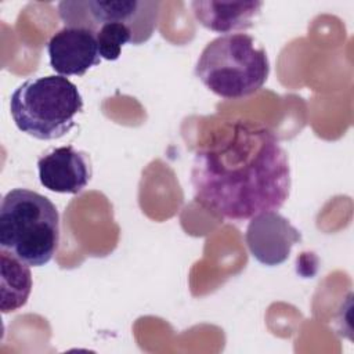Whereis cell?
Listing matches in <instances>:
<instances>
[{
    "mask_svg": "<svg viewBox=\"0 0 354 354\" xmlns=\"http://www.w3.org/2000/svg\"><path fill=\"white\" fill-rule=\"evenodd\" d=\"M191 184L198 203L232 220L278 210L290 192V167L277 136L264 124L232 120L195 152Z\"/></svg>",
    "mask_w": 354,
    "mask_h": 354,
    "instance_id": "1",
    "label": "cell"
},
{
    "mask_svg": "<svg viewBox=\"0 0 354 354\" xmlns=\"http://www.w3.org/2000/svg\"><path fill=\"white\" fill-rule=\"evenodd\" d=\"M59 242V214L44 195L26 188L8 191L0 206V249L30 267L47 264Z\"/></svg>",
    "mask_w": 354,
    "mask_h": 354,
    "instance_id": "2",
    "label": "cell"
},
{
    "mask_svg": "<svg viewBox=\"0 0 354 354\" xmlns=\"http://www.w3.org/2000/svg\"><path fill=\"white\" fill-rule=\"evenodd\" d=\"M195 75L213 94L239 100L259 91L268 79L264 47L248 33L221 35L202 50Z\"/></svg>",
    "mask_w": 354,
    "mask_h": 354,
    "instance_id": "3",
    "label": "cell"
},
{
    "mask_svg": "<svg viewBox=\"0 0 354 354\" xmlns=\"http://www.w3.org/2000/svg\"><path fill=\"white\" fill-rule=\"evenodd\" d=\"M83 111V98L68 77L61 75L28 79L19 84L10 100L15 126L37 140H57L75 126Z\"/></svg>",
    "mask_w": 354,
    "mask_h": 354,
    "instance_id": "4",
    "label": "cell"
},
{
    "mask_svg": "<svg viewBox=\"0 0 354 354\" xmlns=\"http://www.w3.org/2000/svg\"><path fill=\"white\" fill-rule=\"evenodd\" d=\"M160 1L153 0H66L58 4L65 26L95 32L106 24H124L134 36V44L145 43L158 28Z\"/></svg>",
    "mask_w": 354,
    "mask_h": 354,
    "instance_id": "5",
    "label": "cell"
},
{
    "mask_svg": "<svg viewBox=\"0 0 354 354\" xmlns=\"http://www.w3.org/2000/svg\"><path fill=\"white\" fill-rule=\"evenodd\" d=\"M245 241L259 263L272 267L288 260L292 248L301 241V234L277 210H268L250 218Z\"/></svg>",
    "mask_w": 354,
    "mask_h": 354,
    "instance_id": "6",
    "label": "cell"
},
{
    "mask_svg": "<svg viewBox=\"0 0 354 354\" xmlns=\"http://www.w3.org/2000/svg\"><path fill=\"white\" fill-rule=\"evenodd\" d=\"M40 184L51 192H82L93 176L90 156L72 145L58 147L37 160Z\"/></svg>",
    "mask_w": 354,
    "mask_h": 354,
    "instance_id": "7",
    "label": "cell"
},
{
    "mask_svg": "<svg viewBox=\"0 0 354 354\" xmlns=\"http://www.w3.org/2000/svg\"><path fill=\"white\" fill-rule=\"evenodd\" d=\"M50 65L61 76H83L101 62L94 32L84 28L65 26L47 43Z\"/></svg>",
    "mask_w": 354,
    "mask_h": 354,
    "instance_id": "8",
    "label": "cell"
},
{
    "mask_svg": "<svg viewBox=\"0 0 354 354\" xmlns=\"http://www.w3.org/2000/svg\"><path fill=\"white\" fill-rule=\"evenodd\" d=\"M261 7V1L195 0L191 3L194 17L203 28L224 35L252 28Z\"/></svg>",
    "mask_w": 354,
    "mask_h": 354,
    "instance_id": "9",
    "label": "cell"
},
{
    "mask_svg": "<svg viewBox=\"0 0 354 354\" xmlns=\"http://www.w3.org/2000/svg\"><path fill=\"white\" fill-rule=\"evenodd\" d=\"M1 257V301L3 314L14 313L24 307L32 290L30 266L12 253L0 249Z\"/></svg>",
    "mask_w": 354,
    "mask_h": 354,
    "instance_id": "10",
    "label": "cell"
},
{
    "mask_svg": "<svg viewBox=\"0 0 354 354\" xmlns=\"http://www.w3.org/2000/svg\"><path fill=\"white\" fill-rule=\"evenodd\" d=\"M98 51L101 58L115 61L120 57L122 47L127 43L134 44V36L130 28L124 24H106L95 32Z\"/></svg>",
    "mask_w": 354,
    "mask_h": 354,
    "instance_id": "11",
    "label": "cell"
}]
</instances>
